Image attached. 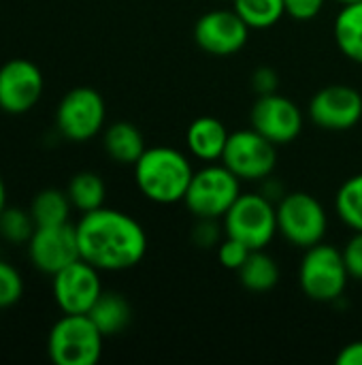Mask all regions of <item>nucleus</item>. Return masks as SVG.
Segmentation results:
<instances>
[{
    "label": "nucleus",
    "instance_id": "7",
    "mask_svg": "<svg viewBox=\"0 0 362 365\" xmlns=\"http://www.w3.org/2000/svg\"><path fill=\"white\" fill-rule=\"evenodd\" d=\"M222 220L224 233L250 250H265L280 233L275 203L262 192H241Z\"/></svg>",
    "mask_w": 362,
    "mask_h": 365
},
{
    "label": "nucleus",
    "instance_id": "10",
    "mask_svg": "<svg viewBox=\"0 0 362 365\" xmlns=\"http://www.w3.org/2000/svg\"><path fill=\"white\" fill-rule=\"evenodd\" d=\"M51 293L62 314H87L102 295L100 269L79 259L51 276Z\"/></svg>",
    "mask_w": 362,
    "mask_h": 365
},
{
    "label": "nucleus",
    "instance_id": "11",
    "mask_svg": "<svg viewBox=\"0 0 362 365\" xmlns=\"http://www.w3.org/2000/svg\"><path fill=\"white\" fill-rule=\"evenodd\" d=\"M303 111L288 96L273 92L258 96L250 111V124L275 145L292 143L303 130Z\"/></svg>",
    "mask_w": 362,
    "mask_h": 365
},
{
    "label": "nucleus",
    "instance_id": "16",
    "mask_svg": "<svg viewBox=\"0 0 362 365\" xmlns=\"http://www.w3.org/2000/svg\"><path fill=\"white\" fill-rule=\"evenodd\" d=\"M228 137L230 133L222 120L213 115H201L194 122H190L186 130V145H188V152L196 160L218 163L222 160Z\"/></svg>",
    "mask_w": 362,
    "mask_h": 365
},
{
    "label": "nucleus",
    "instance_id": "3",
    "mask_svg": "<svg viewBox=\"0 0 362 365\" xmlns=\"http://www.w3.org/2000/svg\"><path fill=\"white\" fill-rule=\"evenodd\" d=\"M350 280L344 252L337 246L320 242L305 250L299 265V287L305 297L318 304L339 302Z\"/></svg>",
    "mask_w": 362,
    "mask_h": 365
},
{
    "label": "nucleus",
    "instance_id": "15",
    "mask_svg": "<svg viewBox=\"0 0 362 365\" xmlns=\"http://www.w3.org/2000/svg\"><path fill=\"white\" fill-rule=\"evenodd\" d=\"M45 77L41 68L26 60L13 58L0 66V109L11 115L30 111L43 96Z\"/></svg>",
    "mask_w": 362,
    "mask_h": 365
},
{
    "label": "nucleus",
    "instance_id": "13",
    "mask_svg": "<svg viewBox=\"0 0 362 365\" xmlns=\"http://www.w3.org/2000/svg\"><path fill=\"white\" fill-rule=\"evenodd\" d=\"M309 120L322 130H350L362 120V94L346 83L326 86L312 96Z\"/></svg>",
    "mask_w": 362,
    "mask_h": 365
},
{
    "label": "nucleus",
    "instance_id": "14",
    "mask_svg": "<svg viewBox=\"0 0 362 365\" xmlns=\"http://www.w3.org/2000/svg\"><path fill=\"white\" fill-rule=\"evenodd\" d=\"M28 257L43 274H58L66 265L81 259L77 227L70 222L53 227H36L28 242Z\"/></svg>",
    "mask_w": 362,
    "mask_h": 365
},
{
    "label": "nucleus",
    "instance_id": "33",
    "mask_svg": "<svg viewBox=\"0 0 362 365\" xmlns=\"http://www.w3.org/2000/svg\"><path fill=\"white\" fill-rule=\"evenodd\" d=\"M260 192H262L267 199H271L273 203H277V201L286 195V190L282 188V184H277V182L273 184V178H271V175H269L267 180H262V190H260Z\"/></svg>",
    "mask_w": 362,
    "mask_h": 365
},
{
    "label": "nucleus",
    "instance_id": "35",
    "mask_svg": "<svg viewBox=\"0 0 362 365\" xmlns=\"http://www.w3.org/2000/svg\"><path fill=\"white\" fill-rule=\"evenodd\" d=\"M339 4H352V2H361V0H337Z\"/></svg>",
    "mask_w": 362,
    "mask_h": 365
},
{
    "label": "nucleus",
    "instance_id": "25",
    "mask_svg": "<svg viewBox=\"0 0 362 365\" xmlns=\"http://www.w3.org/2000/svg\"><path fill=\"white\" fill-rule=\"evenodd\" d=\"M36 225L30 210L23 207H4L0 214V237L11 244H28Z\"/></svg>",
    "mask_w": 362,
    "mask_h": 365
},
{
    "label": "nucleus",
    "instance_id": "12",
    "mask_svg": "<svg viewBox=\"0 0 362 365\" xmlns=\"http://www.w3.org/2000/svg\"><path fill=\"white\" fill-rule=\"evenodd\" d=\"M250 30L235 9H215L198 17L194 24V41L205 53L226 58L247 45Z\"/></svg>",
    "mask_w": 362,
    "mask_h": 365
},
{
    "label": "nucleus",
    "instance_id": "21",
    "mask_svg": "<svg viewBox=\"0 0 362 365\" xmlns=\"http://www.w3.org/2000/svg\"><path fill=\"white\" fill-rule=\"evenodd\" d=\"M28 210H30L36 227H53V225L70 222L68 218H70L73 203H70L66 190L62 192L58 188H45L34 195Z\"/></svg>",
    "mask_w": 362,
    "mask_h": 365
},
{
    "label": "nucleus",
    "instance_id": "20",
    "mask_svg": "<svg viewBox=\"0 0 362 365\" xmlns=\"http://www.w3.org/2000/svg\"><path fill=\"white\" fill-rule=\"evenodd\" d=\"M237 276L243 289L252 293H269L280 282V265L267 250H252Z\"/></svg>",
    "mask_w": 362,
    "mask_h": 365
},
{
    "label": "nucleus",
    "instance_id": "28",
    "mask_svg": "<svg viewBox=\"0 0 362 365\" xmlns=\"http://www.w3.org/2000/svg\"><path fill=\"white\" fill-rule=\"evenodd\" d=\"M196 227L192 231V240L198 248H218L224 240V225L218 218H196Z\"/></svg>",
    "mask_w": 362,
    "mask_h": 365
},
{
    "label": "nucleus",
    "instance_id": "8",
    "mask_svg": "<svg viewBox=\"0 0 362 365\" xmlns=\"http://www.w3.org/2000/svg\"><path fill=\"white\" fill-rule=\"evenodd\" d=\"M107 120L105 98L98 90L90 86H79L68 90L55 109V128L68 141H90L94 139Z\"/></svg>",
    "mask_w": 362,
    "mask_h": 365
},
{
    "label": "nucleus",
    "instance_id": "9",
    "mask_svg": "<svg viewBox=\"0 0 362 365\" xmlns=\"http://www.w3.org/2000/svg\"><path fill=\"white\" fill-rule=\"evenodd\" d=\"M241 182H262L277 167V145L258 130L241 128L230 133L222 160Z\"/></svg>",
    "mask_w": 362,
    "mask_h": 365
},
{
    "label": "nucleus",
    "instance_id": "27",
    "mask_svg": "<svg viewBox=\"0 0 362 365\" xmlns=\"http://www.w3.org/2000/svg\"><path fill=\"white\" fill-rule=\"evenodd\" d=\"M215 252H218V261H220V265H222L224 269L239 272L241 265L247 261V257H250L252 250H250L243 242L224 235V240L220 242V246L215 248Z\"/></svg>",
    "mask_w": 362,
    "mask_h": 365
},
{
    "label": "nucleus",
    "instance_id": "31",
    "mask_svg": "<svg viewBox=\"0 0 362 365\" xmlns=\"http://www.w3.org/2000/svg\"><path fill=\"white\" fill-rule=\"evenodd\" d=\"M252 90L256 92V96H265V94H273L277 92L280 88V75L275 68L271 66H258L254 73H252Z\"/></svg>",
    "mask_w": 362,
    "mask_h": 365
},
{
    "label": "nucleus",
    "instance_id": "29",
    "mask_svg": "<svg viewBox=\"0 0 362 365\" xmlns=\"http://www.w3.org/2000/svg\"><path fill=\"white\" fill-rule=\"evenodd\" d=\"M341 252H344V261L350 272V278L362 282V231H354V235L348 240Z\"/></svg>",
    "mask_w": 362,
    "mask_h": 365
},
{
    "label": "nucleus",
    "instance_id": "1",
    "mask_svg": "<svg viewBox=\"0 0 362 365\" xmlns=\"http://www.w3.org/2000/svg\"><path fill=\"white\" fill-rule=\"evenodd\" d=\"M77 227L79 255L100 272H124L137 267L147 252V233L130 214L98 207L81 214Z\"/></svg>",
    "mask_w": 362,
    "mask_h": 365
},
{
    "label": "nucleus",
    "instance_id": "18",
    "mask_svg": "<svg viewBox=\"0 0 362 365\" xmlns=\"http://www.w3.org/2000/svg\"><path fill=\"white\" fill-rule=\"evenodd\" d=\"M87 317L94 321V325L105 338H111V336L122 334L130 325L132 308L124 295L113 293V291H102V295L96 299Z\"/></svg>",
    "mask_w": 362,
    "mask_h": 365
},
{
    "label": "nucleus",
    "instance_id": "6",
    "mask_svg": "<svg viewBox=\"0 0 362 365\" xmlns=\"http://www.w3.org/2000/svg\"><path fill=\"white\" fill-rule=\"evenodd\" d=\"M241 195V180L224 163H207L194 171L183 205L194 218L222 220Z\"/></svg>",
    "mask_w": 362,
    "mask_h": 365
},
{
    "label": "nucleus",
    "instance_id": "30",
    "mask_svg": "<svg viewBox=\"0 0 362 365\" xmlns=\"http://www.w3.org/2000/svg\"><path fill=\"white\" fill-rule=\"evenodd\" d=\"M326 0H284L286 15L297 21H309L320 15Z\"/></svg>",
    "mask_w": 362,
    "mask_h": 365
},
{
    "label": "nucleus",
    "instance_id": "26",
    "mask_svg": "<svg viewBox=\"0 0 362 365\" xmlns=\"http://www.w3.org/2000/svg\"><path fill=\"white\" fill-rule=\"evenodd\" d=\"M23 295L21 274L6 261L0 259V310L15 306Z\"/></svg>",
    "mask_w": 362,
    "mask_h": 365
},
{
    "label": "nucleus",
    "instance_id": "24",
    "mask_svg": "<svg viewBox=\"0 0 362 365\" xmlns=\"http://www.w3.org/2000/svg\"><path fill=\"white\" fill-rule=\"evenodd\" d=\"M335 212L348 229L362 231V173L348 178L339 186L335 195Z\"/></svg>",
    "mask_w": 362,
    "mask_h": 365
},
{
    "label": "nucleus",
    "instance_id": "22",
    "mask_svg": "<svg viewBox=\"0 0 362 365\" xmlns=\"http://www.w3.org/2000/svg\"><path fill=\"white\" fill-rule=\"evenodd\" d=\"M66 195H68V199L73 203V210H77L81 214H87V212H94V210L105 205L107 186H105V180L98 173L79 171L68 182Z\"/></svg>",
    "mask_w": 362,
    "mask_h": 365
},
{
    "label": "nucleus",
    "instance_id": "19",
    "mask_svg": "<svg viewBox=\"0 0 362 365\" xmlns=\"http://www.w3.org/2000/svg\"><path fill=\"white\" fill-rule=\"evenodd\" d=\"M333 36L346 58L362 64V0L341 6L335 17Z\"/></svg>",
    "mask_w": 362,
    "mask_h": 365
},
{
    "label": "nucleus",
    "instance_id": "2",
    "mask_svg": "<svg viewBox=\"0 0 362 365\" xmlns=\"http://www.w3.org/2000/svg\"><path fill=\"white\" fill-rule=\"evenodd\" d=\"M137 188L145 199L158 205L183 203V197L194 178L190 158L169 145H154L132 165Z\"/></svg>",
    "mask_w": 362,
    "mask_h": 365
},
{
    "label": "nucleus",
    "instance_id": "17",
    "mask_svg": "<svg viewBox=\"0 0 362 365\" xmlns=\"http://www.w3.org/2000/svg\"><path fill=\"white\" fill-rule=\"evenodd\" d=\"M102 148L107 156L117 165H134L147 150L145 137L132 122H113L102 135Z\"/></svg>",
    "mask_w": 362,
    "mask_h": 365
},
{
    "label": "nucleus",
    "instance_id": "32",
    "mask_svg": "<svg viewBox=\"0 0 362 365\" xmlns=\"http://www.w3.org/2000/svg\"><path fill=\"white\" fill-rule=\"evenodd\" d=\"M337 365H362V340L346 344L339 353H337Z\"/></svg>",
    "mask_w": 362,
    "mask_h": 365
},
{
    "label": "nucleus",
    "instance_id": "5",
    "mask_svg": "<svg viewBox=\"0 0 362 365\" xmlns=\"http://www.w3.org/2000/svg\"><path fill=\"white\" fill-rule=\"evenodd\" d=\"M275 212L277 231L288 244L307 250L324 242L329 233V214L314 195L305 190L286 192L275 203Z\"/></svg>",
    "mask_w": 362,
    "mask_h": 365
},
{
    "label": "nucleus",
    "instance_id": "23",
    "mask_svg": "<svg viewBox=\"0 0 362 365\" xmlns=\"http://www.w3.org/2000/svg\"><path fill=\"white\" fill-rule=\"evenodd\" d=\"M233 9L252 30L273 28L286 15L284 0H233Z\"/></svg>",
    "mask_w": 362,
    "mask_h": 365
},
{
    "label": "nucleus",
    "instance_id": "34",
    "mask_svg": "<svg viewBox=\"0 0 362 365\" xmlns=\"http://www.w3.org/2000/svg\"><path fill=\"white\" fill-rule=\"evenodd\" d=\"M4 207H6V188H4V182L0 178V214H2Z\"/></svg>",
    "mask_w": 362,
    "mask_h": 365
},
{
    "label": "nucleus",
    "instance_id": "4",
    "mask_svg": "<svg viewBox=\"0 0 362 365\" xmlns=\"http://www.w3.org/2000/svg\"><path fill=\"white\" fill-rule=\"evenodd\" d=\"M105 336L87 314H62L47 336V353L55 365H96Z\"/></svg>",
    "mask_w": 362,
    "mask_h": 365
}]
</instances>
